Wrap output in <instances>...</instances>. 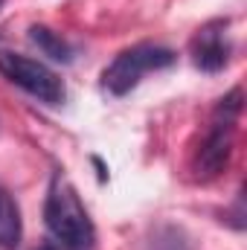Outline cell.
<instances>
[{"label": "cell", "instance_id": "8", "mask_svg": "<svg viewBox=\"0 0 247 250\" xmlns=\"http://www.w3.org/2000/svg\"><path fill=\"white\" fill-rule=\"evenodd\" d=\"M38 250H56V248H53V245H41Z\"/></svg>", "mask_w": 247, "mask_h": 250}, {"label": "cell", "instance_id": "4", "mask_svg": "<svg viewBox=\"0 0 247 250\" xmlns=\"http://www.w3.org/2000/svg\"><path fill=\"white\" fill-rule=\"evenodd\" d=\"M0 73L15 87L35 96L44 105H62L67 99V87H64L62 76L56 70H50L44 62H35V59H29L23 53L0 50Z\"/></svg>", "mask_w": 247, "mask_h": 250}, {"label": "cell", "instance_id": "3", "mask_svg": "<svg viewBox=\"0 0 247 250\" xmlns=\"http://www.w3.org/2000/svg\"><path fill=\"white\" fill-rule=\"evenodd\" d=\"M175 62H178V56L169 47H160V44H134V47L123 50L114 62L102 70V87L111 96H125V93H131L143 82V76L166 70Z\"/></svg>", "mask_w": 247, "mask_h": 250}, {"label": "cell", "instance_id": "6", "mask_svg": "<svg viewBox=\"0 0 247 250\" xmlns=\"http://www.w3.org/2000/svg\"><path fill=\"white\" fill-rule=\"evenodd\" d=\"M23 236V221H21V209L15 204V198L0 187V248L12 250L21 245Z\"/></svg>", "mask_w": 247, "mask_h": 250}, {"label": "cell", "instance_id": "2", "mask_svg": "<svg viewBox=\"0 0 247 250\" xmlns=\"http://www.w3.org/2000/svg\"><path fill=\"white\" fill-rule=\"evenodd\" d=\"M242 117V90H230L212 111V123L209 131L195 154V163H192V172L198 181H212L218 178L230 157H233V140H236V123Z\"/></svg>", "mask_w": 247, "mask_h": 250}, {"label": "cell", "instance_id": "9", "mask_svg": "<svg viewBox=\"0 0 247 250\" xmlns=\"http://www.w3.org/2000/svg\"><path fill=\"white\" fill-rule=\"evenodd\" d=\"M0 3H3V0H0Z\"/></svg>", "mask_w": 247, "mask_h": 250}, {"label": "cell", "instance_id": "1", "mask_svg": "<svg viewBox=\"0 0 247 250\" xmlns=\"http://www.w3.org/2000/svg\"><path fill=\"white\" fill-rule=\"evenodd\" d=\"M44 224L50 230V236L56 239V245L64 250H93L96 248V227L79 198L76 187L67 181V175L56 172L50 189H47V201H44Z\"/></svg>", "mask_w": 247, "mask_h": 250}, {"label": "cell", "instance_id": "5", "mask_svg": "<svg viewBox=\"0 0 247 250\" xmlns=\"http://www.w3.org/2000/svg\"><path fill=\"white\" fill-rule=\"evenodd\" d=\"M189 53H192V62L198 70L204 73H218L224 70L230 62V53H233V44H230V35H227V21H209L204 23L192 44H189Z\"/></svg>", "mask_w": 247, "mask_h": 250}, {"label": "cell", "instance_id": "7", "mask_svg": "<svg viewBox=\"0 0 247 250\" xmlns=\"http://www.w3.org/2000/svg\"><path fill=\"white\" fill-rule=\"evenodd\" d=\"M29 41H32L44 56H50L53 62H62V64L73 62V47L64 41L59 32H53L50 26H41V23L29 26Z\"/></svg>", "mask_w": 247, "mask_h": 250}]
</instances>
